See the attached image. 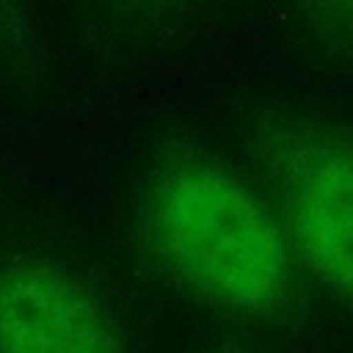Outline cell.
Here are the masks:
<instances>
[{
	"mask_svg": "<svg viewBox=\"0 0 353 353\" xmlns=\"http://www.w3.org/2000/svg\"><path fill=\"white\" fill-rule=\"evenodd\" d=\"M0 353H119L94 301L50 265L0 273Z\"/></svg>",
	"mask_w": 353,
	"mask_h": 353,
	"instance_id": "7a4b0ae2",
	"label": "cell"
},
{
	"mask_svg": "<svg viewBox=\"0 0 353 353\" xmlns=\"http://www.w3.org/2000/svg\"><path fill=\"white\" fill-rule=\"evenodd\" d=\"M152 226L174 268L210 298L248 312L281 298L284 240L265 207L226 171H168L152 193Z\"/></svg>",
	"mask_w": 353,
	"mask_h": 353,
	"instance_id": "6da1fadb",
	"label": "cell"
},
{
	"mask_svg": "<svg viewBox=\"0 0 353 353\" xmlns=\"http://www.w3.org/2000/svg\"><path fill=\"white\" fill-rule=\"evenodd\" d=\"M290 223L312 270L353 298V152H320L298 168Z\"/></svg>",
	"mask_w": 353,
	"mask_h": 353,
	"instance_id": "3957f363",
	"label": "cell"
}]
</instances>
